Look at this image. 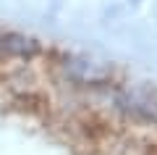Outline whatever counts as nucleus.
<instances>
[{"label": "nucleus", "instance_id": "1", "mask_svg": "<svg viewBox=\"0 0 157 155\" xmlns=\"http://www.w3.org/2000/svg\"><path fill=\"white\" fill-rule=\"evenodd\" d=\"M58 71L73 87H110L113 82V66L86 55H63Z\"/></svg>", "mask_w": 157, "mask_h": 155}, {"label": "nucleus", "instance_id": "2", "mask_svg": "<svg viewBox=\"0 0 157 155\" xmlns=\"http://www.w3.org/2000/svg\"><path fill=\"white\" fill-rule=\"evenodd\" d=\"M0 53L11 58H34L39 53V42L18 32H0Z\"/></svg>", "mask_w": 157, "mask_h": 155}]
</instances>
